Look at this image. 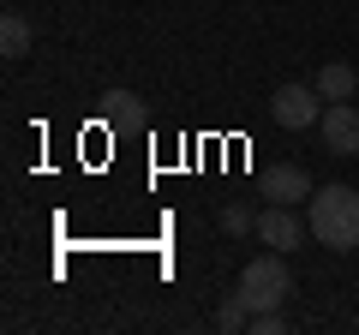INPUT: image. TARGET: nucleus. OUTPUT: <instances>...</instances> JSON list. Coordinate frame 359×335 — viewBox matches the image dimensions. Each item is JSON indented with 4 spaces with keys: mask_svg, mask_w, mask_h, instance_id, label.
Instances as JSON below:
<instances>
[{
    "mask_svg": "<svg viewBox=\"0 0 359 335\" xmlns=\"http://www.w3.org/2000/svg\"><path fill=\"white\" fill-rule=\"evenodd\" d=\"M311 233H318V245H330V252H353L359 245V192L353 186H323V192H311Z\"/></svg>",
    "mask_w": 359,
    "mask_h": 335,
    "instance_id": "1",
    "label": "nucleus"
},
{
    "mask_svg": "<svg viewBox=\"0 0 359 335\" xmlns=\"http://www.w3.org/2000/svg\"><path fill=\"white\" fill-rule=\"evenodd\" d=\"M233 294L245 299L252 311H282V299L294 294V270H287V252H264L240 270V287Z\"/></svg>",
    "mask_w": 359,
    "mask_h": 335,
    "instance_id": "2",
    "label": "nucleus"
},
{
    "mask_svg": "<svg viewBox=\"0 0 359 335\" xmlns=\"http://www.w3.org/2000/svg\"><path fill=\"white\" fill-rule=\"evenodd\" d=\"M269 114H276V126L306 132V126H318V120H323V90H318V84H282L276 102H269Z\"/></svg>",
    "mask_w": 359,
    "mask_h": 335,
    "instance_id": "3",
    "label": "nucleus"
},
{
    "mask_svg": "<svg viewBox=\"0 0 359 335\" xmlns=\"http://www.w3.org/2000/svg\"><path fill=\"white\" fill-rule=\"evenodd\" d=\"M306 233H311V221H299L294 204H269V210H257V240H264L269 252H294Z\"/></svg>",
    "mask_w": 359,
    "mask_h": 335,
    "instance_id": "4",
    "label": "nucleus"
},
{
    "mask_svg": "<svg viewBox=\"0 0 359 335\" xmlns=\"http://www.w3.org/2000/svg\"><path fill=\"white\" fill-rule=\"evenodd\" d=\"M311 174L299 162H276V168H264V198L269 204H311Z\"/></svg>",
    "mask_w": 359,
    "mask_h": 335,
    "instance_id": "5",
    "label": "nucleus"
},
{
    "mask_svg": "<svg viewBox=\"0 0 359 335\" xmlns=\"http://www.w3.org/2000/svg\"><path fill=\"white\" fill-rule=\"evenodd\" d=\"M318 126H323V150L330 156H359V108L353 102H330Z\"/></svg>",
    "mask_w": 359,
    "mask_h": 335,
    "instance_id": "6",
    "label": "nucleus"
},
{
    "mask_svg": "<svg viewBox=\"0 0 359 335\" xmlns=\"http://www.w3.org/2000/svg\"><path fill=\"white\" fill-rule=\"evenodd\" d=\"M318 90H323V102H353V90H359V72L347 60H330L318 72Z\"/></svg>",
    "mask_w": 359,
    "mask_h": 335,
    "instance_id": "7",
    "label": "nucleus"
},
{
    "mask_svg": "<svg viewBox=\"0 0 359 335\" xmlns=\"http://www.w3.org/2000/svg\"><path fill=\"white\" fill-rule=\"evenodd\" d=\"M0 54H6V60H25V54H30V25H25V13H6V18H0Z\"/></svg>",
    "mask_w": 359,
    "mask_h": 335,
    "instance_id": "8",
    "label": "nucleus"
},
{
    "mask_svg": "<svg viewBox=\"0 0 359 335\" xmlns=\"http://www.w3.org/2000/svg\"><path fill=\"white\" fill-rule=\"evenodd\" d=\"M102 114L114 120V126H138L144 108H138V96H132V90H108V96H102Z\"/></svg>",
    "mask_w": 359,
    "mask_h": 335,
    "instance_id": "9",
    "label": "nucleus"
},
{
    "mask_svg": "<svg viewBox=\"0 0 359 335\" xmlns=\"http://www.w3.org/2000/svg\"><path fill=\"white\" fill-rule=\"evenodd\" d=\"M216 329H228V335H233V329H252V306H245L240 294H228V306L216 311Z\"/></svg>",
    "mask_w": 359,
    "mask_h": 335,
    "instance_id": "10",
    "label": "nucleus"
},
{
    "mask_svg": "<svg viewBox=\"0 0 359 335\" xmlns=\"http://www.w3.org/2000/svg\"><path fill=\"white\" fill-rule=\"evenodd\" d=\"M222 228L228 233H257V216L245 204H222Z\"/></svg>",
    "mask_w": 359,
    "mask_h": 335,
    "instance_id": "11",
    "label": "nucleus"
},
{
    "mask_svg": "<svg viewBox=\"0 0 359 335\" xmlns=\"http://www.w3.org/2000/svg\"><path fill=\"white\" fill-rule=\"evenodd\" d=\"M282 311H252V335H282Z\"/></svg>",
    "mask_w": 359,
    "mask_h": 335,
    "instance_id": "12",
    "label": "nucleus"
}]
</instances>
